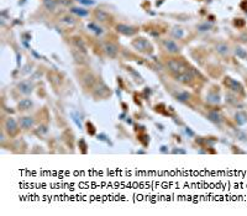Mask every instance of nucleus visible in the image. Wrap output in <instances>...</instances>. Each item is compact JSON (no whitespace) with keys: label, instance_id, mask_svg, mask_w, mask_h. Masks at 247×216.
I'll return each mask as SVG.
<instances>
[{"label":"nucleus","instance_id":"f257e3e1","mask_svg":"<svg viewBox=\"0 0 247 216\" xmlns=\"http://www.w3.org/2000/svg\"><path fill=\"white\" fill-rule=\"evenodd\" d=\"M168 67H169V69H171L176 75L182 74V73H184V72H187V68L184 67V64L182 63V62L177 61V59H171V61L168 62Z\"/></svg>","mask_w":247,"mask_h":216},{"label":"nucleus","instance_id":"f03ea898","mask_svg":"<svg viewBox=\"0 0 247 216\" xmlns=\"http://www.w3.org/2000/svg\"><path fill=\"white\" fill-rule=\"evenodd\" d=\"M5 130L10 133V135H15V133L17 132V122H16V120L13 119V117L6 119V121H5Z\"/></svg>","mask_w":247,"mask_h":216},{"label":"nucleus","instance_id":"7ed1b4c3","mask_svg":"<svg viewBox=\"0 0 247 216\" xmlns=\"http://www.w3.org/2000/svg\"><path fill=\"white\" fill-rule=\"evenodd\" d=\"M163 45H164V47H166V49L168 51L169 53H177L178 51H179L178 45L174 42V41H172V40H164V41H163Z\"/></svg>","mask_w":247,"mask_h":216},{"label":"nucleus","instance_id":"20e7f679","mask_svg":"<svg viewBox=\"0 0 247 216\" xmlns=\"http://www.w3.org/2000/svg\"><path fill=\"white\" fill-rule=\"evenodd\" d=\"M104 51H105V53L111 58H114L118 55V47L111 42H106L104 45Z\"/></svg>","mask_w":247,"mask_h":216},{"label":"nucleus","instance_id":"39448f33","mask_svg":"<svg viewBox=\"0 0 247 216\" xmlns=\"http://www.w3.org/2000/svg\"><path fill=\"white\" fill-rule=\"evenodd\" d=\"M133 47H135L136 49H138V51H146L147 47H150V45L145 38H137V40L133 41Z\"/></svg>","mask_w":247,"mask_h":216},{"label":"nucleus","instance_id":"423d86ee","mask_svg":"<svg viewBox=\"0 0 247 216\" xmlns=\"http://www.w3.org/2000/svg\"><path fill=\"white\" fill-rule=\"evenodd\" d=\"M19 90H20V93H22V94H30V93L32 91V84L27 80H24L19 84Z\"/></svg>","mask_w":247,"mask_h":216},{"label":"nucleus","instance_id":"0eeeda50","mask_svg":"<svg viewBox=\"0 0 247 216\" xmlns=\"http://www.w3.org/2000/svg\"><path fill=\"white\" fill-rule=\"evenodd\" d=\"M118 31L123 35H127V36H131L136 32V30L131 27V26H126V25H118Z\"/></svg>","mask_w":247,"mask_h":216},{"label":"nucleus","instance_id":"6e6552de","mask_svg":"<svg viewBox=\"0 0 247 216\" xmlns=\"http://www.w3.org/2000/svg\"><path fill=\"white\" fill-rule=\"evenodd\" d=\"M20 126H21L22 129H25V130L32 127L34 126V119L30 117V116L21 117V120H20Z\"/></svg>","mask_w":247,"mask_h":216},{"label":"nucleus","instance_id":"1a4fd4ad","mask_svg":"<svg viewBox=\"0 0 247 216\" xmlns=\"http://www.w3.org/2000/svg\"><path fill=\"white\" fill-rule=\"evenodd\" d=\"M176 77H177V80L182 81V83H189V81L193 79V75L190 73H188V70L184 72V73H182V74L176 75Z\"/></svg>","mask_w":247,"mask_h":216},{"label":"nucleus","instance_id":"9d476101","mask_svg":"<svg viewBox=\"0 0 247 216\" xmlns=\"http://www.w3.org/2000/svg\"><path fill=\"white\" fill-rule=\"evenodd\" d=\"M31 106H32V101H31L30 99H22L21 101L19 102L20 110H27V109H30Z\"/></svg>","mask_w":247,"mask_h":216},{"label":"nucleus","instance_id":"9b49d317","mask_svg":"<svg viewBox=\"0 0 247 216\" xmlns=\"http://www.w3.org/2000/svg\"><path fill=\"white\" fill-rule=\"evenodd\" d=\"M95 16H97V19L99 20V21H106L108 17H109V15L104 11V10H97Z\"/></svg>","mask_w":247,"mask_h":216},{"label":"nucleus","instance_id":"f8f14e48","mask_svg":"<svg viewBox=\"0 0 247 216\" xmlns=\"http://www.w3.org/2000/svg\"><path fill=\"white\" fill-rule=\"evenodd\" d=\"M43 4L47 10H55L56 9V1L55 0H43Z\"/></svg>","mask_w":247,"mask_h":216},{"label":"nucleus","instance_id":"ddd939ff","mask_svg":"<svg viewBox=\"0 0 247 216\" xmlns=\"http://www.w3.org/2000/svg\"><path fill=\"white\" fill-rule=\"evenodd\" d=\"M216 51H218L219 53H221V55H225V53L229 52V48H228V46H226V45L220 43V45L216 46Z\"/></svg>","mask_w":247,"mask_h":216},{"label":"nucleus","instance_id":"4468645a","mask_svg":"<svg viewBox=\"0 0 247 216\" xmlns=\"http://www.w3.org/2000/svg\"><path fill=\"white\" fill-rule=\"evenodd\" d=\"M72 13H74V14H77V15H79V16H87V15H88L87 10L79 9V7H73V9H72Z\"/></svg>","mask_w":247,"mask_h":216},{"label":"nucleus","instance_id":"2eb2a0df","mask_svg":"<svg viewBox=\"0 0 247 216\" xmlns=\"http://www.w3.org/2000/svg\"><path fill=\"white\" fill-rule=\"evenodd\" d=\"M173 36L174 37H178V38H182L184 36V31L182 28H174L173 30Z\"/></svg>","mask_w":247,"mask_h":216},{"label":"nucleus","instance_id":"dca6fc26","mask_svg":"<svg viewBox=\"0 0 247 216\" xmlns=\"http://www.w3.org/2000/svg\"><path fill=\"white\" fill-rule=\"evenodd\" d=\"M177 98L180 100V101H187L189 99V94L188 93H180V94L177 95Z\"/></svg>","mask_w":247,"mask_h":216},{"label":"nucleus","instance_id":"f3484780","mask_svg":"<svg viewBox=\"0 0 247 216\" xmlns=\"http://www.w3.org/2000/svg\"><path fill=\"white\" fill-rule=\"evenodd\" d=\"M72 117H73V121L76 122V125L79 127V129H83V125H82V122H80V120H79V117L74 114V112H73V114H72Z\"/></svg>","mask_w":247,"mask_h":216},{"label":"nucleus","instance_id":"a211bd4d","mask_svg":"<svg viewBox=\"0 0 247 216\" xmlns=\"http://www.w3.org/2000/svg\"><path fill=\"white\" fill-rule=\"evenodd\" d=\"M88 27H89V28H93V31H94L95 34H101V32H103L101 28H100V27H98V26H97V25H94V24H89V25H88Z\"/></svg>","mask_w":247,"mask_h":216},{"label":"nucleus","instance_id":"6ab92c4d","mask_svg":"<svg viewBox=\"0 0 247 216\" xmlns=\"http://www.w3.org/2000/svg\"><path fill=\"white\" fill-rule=\"evenodd\" d=\"M236 120H237L239 123H245V122H246V116H245V114H237V115H236Z\"/></svg>","mask_w":247,"mask_h":216},{"label":"nucleus","instance_id":"aec40b11","mask_svg":"<svg viewBox=\"0 0 247 216\" xmlns=\"http://www.w3.org/2000/svg\"><path fill=\"white\" fill-rule=\"evenodd\" d=\"M236 55H239V56L242 57V58H246V57H247V53L245 52L242 48H236Z\"/></svg>","mask_w":247,"mask_h":216},{"label":"nucleus","instance_id":"412c9836","mask_svg":"<svg viewBox=\"0 0 247 216\" xmlns=\"http://www.w3.org/2000/svg\"><path fill=\"white\" fill-rule=\"evenodd\" d=\"M209 119H211L213 121H220V116L218 114H215V112H210L209 114Z\"/></svg>","mask_w":247,"mask_h":216},{"label":"nucleus","instance_id":"4be33fe9","mask_svg":"<svg viewBox=\"0 0 247 216\" xmlns=\"http://www.w3.org/2000/svg\"><path fill=\"white\" fill-rule=\"evenodd\" d=\"M79 3H82V4H85V5H93L95 1L94 0H78Z\"/></svg>","mask_w":247,"mask_h":216},{"label":"nucleus","instance_id":"5701e85b","mask_svg":"<svg viewBox=\"0 0 247 216\" xmlns=\"http://www.w3.org/2000/svg\"><path fill=\"white\" fill-rule=\"evenodd\" d=\"M63 21H64V22H67V24H70V25H73V24H74V20L72 19V17H68V16L63 19Z\"/></svg>","mask_w":247,"mask_h":216},{"label":"nucleus","instance_id":"b1692460","mask_svg":"<svg viewBox=\"0 0 247 216\" xmlns=\"http://www.w3.org/2000/svg\"><path fill=\"white\" fill-rule=\"evenodd\" d=\"M173 152L174 153H185V151H182V149H174Z\"/></svg>","mask_w":247,"mask_h":216},{"label":"nucleus","instance_id":"393cba45","mask_svg":"<svg viewBox=\"0 0 247 216\" xmlns=\"http://www.w3.org/2000/svg\"><path fill=\"white\" fill-rule=\"evenodd\" d=\"M185 131H187V133H189V135H193V132H192L190 130H188V129H187V130H185Z\"/></svg>","mask_w":247,"mask_h":216}]
</instances>
